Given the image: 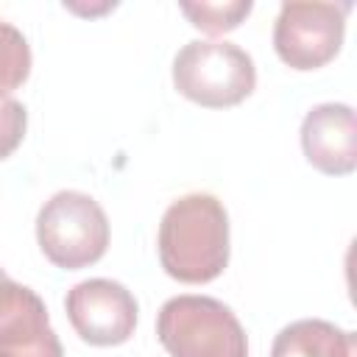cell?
I'll return each mask as SVG.
<instances>
[{
	"mask_svg": "<svg viewBox=\"0 0 357 357\" xmlns=\"http://www.w3.org/2000/svg\"><path fill=\"white\" fill-rule=\"evenodd\" d=\"M304 159L326 176H349L357 167V117L346 103H318L301 120Z\"/></svg>",
	"mask_w": 357,
	"mask_h": 357,
	"instance_id": "cell-8",
	"label": "cell"
},
{
	"mask_svg": "<svg viewBox=\"0 0 357 357\" xmlns=\"http://www.w3.org/2000/svg\"><path fill=\"white\" fill-rule=\"evenodd\" d=\"M181 14L190 20L192 28L209 33V36H218V33H229L234 31L254 8L251 0H229V3H178Z\"/></svg>",
	"mask_w": 357,
	"mask_h": 357,
	"instance_id": "cell-11",
	"label": "cell"
},
{
	"mask_svg": "<svg viewBox=\"0 0 357 357\" xmlns=\"http://www.w3.org/2000/svg\"><path fill=\"white\" fill-rule=\"evenodd\" d=\"M173 86L187 100L206 109L243 103L257 86L254 59L234 42L195 39L173 59Z\"/></svg>",
	"mask_w": 357,
	"mask_h": 357,
	"instance_id": "cell-3",
	"label": "cell"
},
{
	"mask_svg": "<svg viewBox=\"0 0 357 357\" xmlns=\"http://www.w3.org/2000/svg\"><path fill=\"white\" fill-rule=\"evenodd\" d=\"M3 276H8V273H6V271H3V268H0V279H3Z\"/></svg>",
	"mask_w": 357,
	"mask_h": 357,
	"instance_id": "cell-13",
	"label": "cell"
},
{
	"mask_svg": "<svg viewBox=\"0 0 357 357\" xmlns=\"http://www.w3.org/2000/svg\"><path fill=\"white\" fill-rule=\"evenodd\" d=\"M0 357H64L45 301L11 276L0 279Z\"/></svg>",
	"mask_w": 357,
	"mask_h": 357,
	"instance_id": "cell-7",
	"label": "cell"
},
{
	"mask_svg": "<svg viewBox=\"0 0 357 357\" xmlns=\"http://www.w3.org/2000/svg\"><path fill=\"white\" fill-rule=\"evenodd\" d=\"M159 262L181 284H206L229 265V215L209 192L176 198L159 223Z\"/></svg>",
	"mask_w": 357,
	"mask_h": 357,
	"instance_id": "cell-1",
	"label": "cell"
},
{
	"mask_svg": "<svg viewBox=\"0 0 357 357\" xmlns=\"http://www.w3.org/2000/svg\"><path fill=\"white\" fill-rule=\"evenodd\" d=\"M31 75V47L20 28L0 20V98L20 89Z\"/></svg>",
	"mask_w": 357,
	"mask_h": 357,
	"instance_id": "cell-10",
	"label": "cell"
},
{
	"mask_svg": "<svg viewBox=\"0 0 357 357\" xmlns=\"http://www.w3.org/2000/svg\"><path fill=\"white\" fill-rule=\"evenodd\" d=\"M156 337L170 357H248L237 315L212 296H173L156 315Z\"/></svg>",
	"mask_w": 357,
	"mask_h": 357,
	"instance_id": "cell-2",
	"label": "cell"
},
{
	"mask_svg": "<svg viewBox=\"0 0 357 357\" xmlns=\"http://www.w3.org/2000/svg\"><path fill=\"white\" fill-rule=\"evenodd\" d=\"M67 318L89 346H120L137 329V298L114 279H84L67 290Z\"/></svg>",
	"mask_w": 357,
	"mask_h": 357,
	"instance_id": "cell-6",
	"label": "cell"
},
{
	"mask_svg": "<svg viewBox=\"0 0 357 357\" xmlns=\"http://www.w3.org/2000/svg\"><path fill=\"white\" fill-rule=\"evenodd\" d=\"M36 243L56 268L95 265L109 248V218L92 195L61 190L36 215Z\"/></svg>",
	"mask_w": 357,
	"mask_h": 357,
	"instance_id": "cell-4",
	"label": "cell"
},
{
	"mask_svg": "<svg viewBox=\"0 0 357 357\" xmlns=\"http://www.w3.org/2000/svg\"><path fill=\"white\" fill-rule=\"evenodd\" d=\"M349 3H282L273 25V50L290 70L329 64L346 36Z\"/></svg>",
	"mask_w": 357,
	"mask_h": 357,
	"instance_id": "cell-5",
	"label": "cell"
},
{
	"mask_svg": "<svg viewBox=\"0 0 357 357\" xmlns=\"http://www.w3.org/2000/svg\"><path fill=\"white\" fill-rule=\"evenodd\" d=\"M25 128H28L25 106L11 95L0 98V162L8 159L20 148L22 137H25Z\"/></svg>",
	"mask_w": 357,
	"mask_h": 357,
	"instance_id": "cell-12",
	"label": "cell"
},
{
	"mask_svg": "<svg viewBox=\"0 0 357 357\" xmlns=\"http://www.w3.org/2000/svg\"><path fill=\"white\" fill-rule=\"evenodd\" d=\"M271 357H357V337L329 321L301 318L273 337Z\"/></svg>",
	"mask_w": 357,
	"mask_h": 357,
	"instance_id": "cell-9",
	"label": "cell"
}]
</instances>
